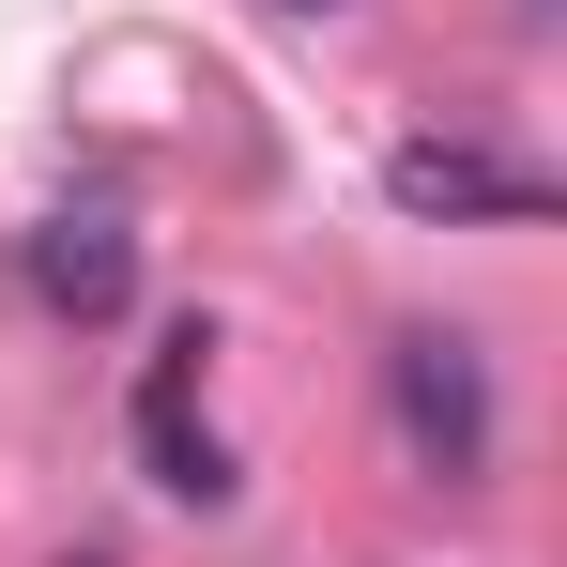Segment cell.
Returning a JSON list of instances; mask_svg holds the SVG:
<instances>
[{
	"mask_svg": "<svg viewBox=\"0 0 567 567\" xmlns=\"http://www.w3.org/2000/svg\"><path fill=\"white\" fill-rule=\"evenodd\" d=\"M383 199H399V215H506V230H522V215H553L537 169L475 154V138H399V154H383Z\"/></svg>",
	"mask_w": 567,
	"mask_h": 567,
	"instance_id": "3957f363",
	"label": "cell"
},
{
	"mask_svg": "<svg viewBox=\"0 0 567 567\" xmlns=\"http://www.w3.org/2000/svg\"><path fill=\"white\" fill-rule=\"evenodd\" d=\"M31 291H47L62 322H107V307L138 291V230H123L107 199H62V215L31 230Z\"/></svg>",
	"mask_w": 567,
	"mask_h": 567,
	"instance_id": "277c9868",
	"label": "cell"
},
{
	"mask_svg": "<svg viewBox=\"0 0 567 567\" xmlns=\"http://www.w3.org/2000/svg\"><path fill=\"white\" fill-rule=\"evenodd\" d=\"M78 567H93V553H78Z\"/></svg>",
	"mask_w": 567,
	"mask_h": 567,
	"instance_id": "8992f818",
	"label": "cell"
},
{
	"mask_svg": "<svg viewBox=\"0 0 567 567\" xmlns=\"http://www.w3.org/2000/svg\"><path fill=\"white\" fill-rule=\"evenodd\" d=\"M291 16H338V0H291Z\"/></svg>",
	"mask_w": 567,
	"mask_h": 567,
	"instance_id": "5b68a950",
	"label": "cell"
},
{
	"mask_svg": "<svg viewBox=\"0 0 567 567\" xmlns=\"http://www.w3.org/2000/svg\"><path fill=\"white\" fill-rule=\"evenodd\" d=\"M199 353H215V322H185V338L154 353V383H138V445H154V491H169V506H230L246 475H230V445L199 430Z\"/></svg>",
	"mask_w": 567,
	"mask_h": 567,
	"instance_id": "7a4b0ae2",
	"label": "cell"
},
{
	"mask_svg": "<svg viewBox=\"0 0 567 567\" xmlns=\"http://www.w3.org/2000/svg\"><path fill=\"white\" fill-rule=\"evenodd\" d=\"M383 399H399V461H414V475H475V461H491V369H475L461 322H399Z\"/></svg>",
	"mask_w": 567,
	"mask_h": 567,
	"instance_id": "6da1fadb",
	"label": "cell"
}]
</instances>
